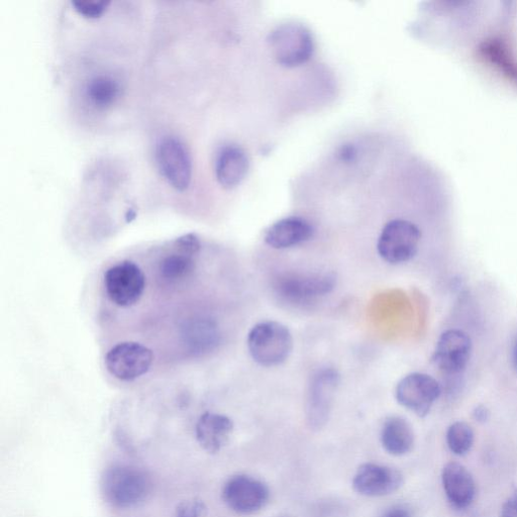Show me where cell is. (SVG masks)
Returning <instances> with one entry per match:
<instances>
[{
	"instance_id": "cell-17",
	"label": "cell",
	"mask_w": 517,
	"mask_h": 517,
	"mask_svg": "<svg viewBox=\"0 0 517 517\" xmlns=\"http://www.w3.org/2000/svg\"><path fill=\"white\" fill-rule=\"evenodd\" d=\"M314 228L306 220L286 218L272 225L265 235V242L273 249H287L303 244L314 236Z\"/></svg>"
},
{
	"instance_id": "cell-20",
	"label": "cell",
	"mask_w": 517,
	"mask_h": 517,
	"mask_svg": "<svg viewBox=\"0 0 517 517\" xmlns=\"http://www.w3.org/2000/svg\"><path fill=\"white\" fill-rule=\"evenodd\" d=\"M121 93L119 82L108 75H98L86 85V96L98 109H107L114 105Z\"/></svg>"
},
{
	"instance_id": "cell-5",
	"label": "cell",
	"mask_w": 517,
	"mask_h": 517,
	"mask_svg": "<svg viewBox=\"0 0 517 517\" xmlns=\"http://www.w3.org/2000/svg\"><path fill=\"white\" fill-rule=\"evenodd\" d=\"M339 384L340 374L334 368L321 369L310 378L305 402L306 422L310 429L322 430L329 422Z\"/></svg>"
},
{
	"instance_id": "cell-22",
	"label": "cell",
	"mask_w": 517,
	"mask_h": 517,
	"mask_svg": "<svg viewBox=\"0 0 517 517\" xmlns=\"http://www.w3.org/2000/svg\"><path fill=\"white\" fill-rule=\"evenodd\" d=\"M446 438L450 451L459 457L470 453L475 440L473 429L464 422H456L451 425Z\"/></svg>"
},
{
	"instance_id": "cell-9",
	"label": "cell",
	"mask_w": 517,
	"mask_h": 517,
	"mask_svg": "<svg viewBox=\"0 0 517 517\" xmlns=\"http://www.w3.org/2000/svg\"><path fill=\"white\" fill-rule=\"evenodd\" d=\"M154 361L151 349L136 342H124L106 356L108 371L122 381H134L147 374Z\"/></svg>"
},
{
	"instance_id": "cell-28",
	"label": "cell",
	"mask_w": 517,
	"mask_h": 517,
	"mask_svg": "<svg viewBox=\"0 0 517 517\" xmlns=\"http://www.w3.org/2000/svg\"><path fill=\"white\" fill-rule=\"evenodd\" d=\"M384 517H411V515L406 508L398 506L388 510Z\"/></svg>"
},
{
	"instance_id": "cell-27",
	"label": "cell",
	"mask_w": 517,
	"mask_h": 517,
	"mask_svg": "<svg viewBox=\"0 0 517 517\" xmlns=\"http://www.w3.org/2000/svg\"><path fill=\"white\" fill-rule=\"evenodd\" d=\"M473 418L476 422L485 424L490 418V412L484 405H479L473 411Z\"/></svg>"
},
{
	"instance_id": "cell-6",
	"label": "cell",
	"mask_w": 517,
	"mask_h": 517,
	"mask_svg": "<svg viewBox=\"0 0 517 517\" xmlns=\"http://www.w3.org/2000/svg\"><path fill=\"white\" fill-rule=\"evenodd\" d=\"M421 238L422 233L415 224L393 220L383 228L377 250L380 257L389 264L405 263L417 255Z\"/></svg>"
},
{
	"instance_id": "cell-25",
	"label": "cell",
	"mask_w": 517,
	"mask_h": 517,
	"mask_svg": "<svg viewBox=\"0 0 517 517\" xmlns=\"http://www.w3.org/2000/svg\"><path fill=\"white\" fill-rule=\"evenodd\" d=\"M205 511L206 507L200 500H186L178 505L175 517H203Z\"/></svg>"
},
{
	"instance_id": "cell-26",
	"label": "cell",
	"mask_w": 517,
	"mask_h": 517,
	"mask_svg": "<svg viewBox=\"0 0 517 517\" xmlns=\"http://www.w3.org/2000/svg\"><path fill=\"white\" fill-rule=\"evenodd\" d=\"M500 517H517V489L503 503Z\"/></svg>"
},
{
	"instance_id": "cell-29",
	"label": "cell",
	"mask_w": 517,
	"mask_h": 517,
	"mask_svg": "<svg viewBox=\"0 0 517 517\" xmlns=\"http://www.w3.org/2000/svg\"><path fill=\"white\" fill-rule=\"evenodd\" d=\"M513 364L515 369L517 370V340L513 347V354H512Z\"/></svg>"
},
{
	"instance_id": "cell-16",
	"label": "cell",
	"mask_w": 517,
	"mask_h": 517,
	"mask_svg": "<svg viewBox=\"0 0 517 517\" xmlns=\"http://www.w3.org/2000/svg\"><path fill=\"white\" fill-rule=\"evenodd\" d=\"M186 348L195 355H205L218 348L221 332L210 318H193L185 323L181 333Z\"/></svg>"
},
{
	"instance_id": "cell-19",
	"label": "cell",
	"mask_w": 517,
	"mask_h": 517,
	"mask_svg": "<svg viewBox=\"0 0 517 517\" xmlns=\"http://www.w3.org/2000/svg\"><path fill=\"white\" fill-rule=\"evenodd\" d=\"M381 443L389 454L403 456L415 446V433L405 419L391 417L383 425Z\"/></svg>"
},
{
	"instance_id": "cell-23",
	"label": "cell",
	"mask_w": 517,
	"mask_h": 517,
	"mask_svg": "<svg viewBox=\"0 0 517 517\" xmlns=\"http://www.w3.org/2000/svg\"><path fill=\"white\" fill-rule=\"evenodd\" d=\"M111 5L108 0H74L75 11L87 19H97L105 14Z\"/></svg>"
},
{
	"instance_id": "cell-18",
	"label": "cell",
	"mask_w": 517,
	"mask_h": 517,
	"mask_svg": "<svg viewBox=\"0 0 517 517\" xmlns=\"http://www.w3.org/2000/svg\"><path fill=\"white\" fill-rule=\"evenodd\" d=\"M249 167V158L242 148L235 145L226 146L217 157V179L223 187L233 189L244 181Z\"/></svg>"
},
{
	"instance_id": "cell-24",
	"label": "cell",
	"mask_w": 517,
	"mask_h": 517,
	"mask_svg": "<svg viewBox=\"0 0 517 517\" xmlns=\"http://www.w3.org/2000/svg\"><path fill=\"white\" fill-rule=\"evenodd\" d=\"M175 251L194 258L200 251V241L194 234L184 235L176 240Z\"/></svg>"
},
{
	"instance_id": "cell-11",
	"label": "cell",
	"mask_w": 517,
	"mask_h": 517,
	"mask_svg": "<svg viewBox=\"0 0 517 517\" xmlns=\"http://www.w3.org/2000/svg\"><path fill=\"white\" fill-rule=\"evenodd\" d=\"M226 505L239 514H254L268 502L269 490L258 479L237 475L228 480L223 489Z\"/></svg>"
},
{
	"instance_id": "cell-2",
	"label": "cell",
	"mask_w": 517,
	"mask_h": 517,
	"mask_svg": "<svg viewBox=\"0 0 517 517\" xmlns=\"http://www.w3.org/2000/svg\"><path fill=\"white\" fill-rule=\"evenodd\" d=\"M247 343L251 357L263 367L283 364L293 349V338L288 328L272 321L253 327Z\"/></svg>"
},
{
	"instance_id": "cell-3",
	"label": "cell",
	"mask_w": 517,
	"mask_h": 517,
	"mask_svg": "<svg viewBox=\"0 0 517 517\" xmlns=\"http://www.w3.org/2000/svg\"><path fill=\"white\" fill-rule=\"evenodd\" d=\"M337 284L334 273H285L274 282L276 294L297 305L313 302L330 294Z\"/></svg>"
},
{
	"instance_id": "cell-12",
	"label": "cell",
	"mask_w": 517,
	"mask_h": 517,
	"mask_svg": "<svg viewBox=\"0 0 517 517\" xmlns=\"http://www.w3.org/2000/svg\"><path fill=\"white\" fill-rule=\"evenodd\" d=\"M472 342L467 334L459 330L445 332L433 355L434 364L447 375L460 374L469 363Z\"/></svg>"
},
{
	"instance_id": "cell-1",
	"label": "cell",
	"mask_w": 517,
	"mask_h": 517,
	"mask_svg": "<svg viewBox=\"0 0 517 517\" xmlns=\"http://www.w3.org/2000/svg\"><path fill=\"white\" fill-rule=\"evenodd\" d=\"M101 486L111 504L129 508L147 499L152 483L147 474L136 467L115 466L103 475Z\"/></svg>"
},
{
	"instance_id": "cell-4",
	"label": "cell",
	"mask_w": 517,
	"mask_h": 517,
	"mask_svg": "<svg viewBox=\"0 0 517 517\" xmlns=\"http://www.w3.org/2000/svg\"><path fill=\"white\" fill-rule=\"evenodd\" d=\"M268 44L276 61L284 67L305 64L315 51L312 34L295 23L278 26L270 34Z\"/></svg>"
},
{
	"instance_id": "cell-8",
	"label": "cell",
	"mask_w": 517,
	"mask_h": 517,
	"mask_svg": "<svg viewBox=\"0 0 517 517\" xmlns=\"http://www.w3.org/2000/svg\"><path fill=\"white\" fill-rule=\"evenodd\" d=\"M441 386L432 376L411 373L397 384L395 396L400 405L416 413L420 418L429 415L441 395Z\"/></svg>"
},
{
	"instance_id": "cell-21",
	"label": "cell",
	"mask_w": 517,
	"mask_h": 517,
	"mask_svg": "<svg viewBox=\"0 0 517 517\" xmlns=\"http://www.w3.org/2000/svg\"><path fill=\"white\" fill-rule=\"evenodd\" d=\"M196 262L189 257L175 252L165 257L159 265V278L166 285H177L185 282L194 273Z\"/></svg>"
},
{
	"instance_id": "cell-15",
	"label": "cell",
	"mask_w": 517,
	"mask_h": 517,
	"mask_svg": "<svg viewBox=\"0 0 517 517\" xmlns=\"http://www.w3.org/2000/svg\"><path fill=\"white\" fill-rule=\"evenodd\" d=\"M234 423L220 413L205 412L196 425V439L199 445L211 454L219 453L229 442Z\"/></svg>"
},
{
	"instance_id": "cell-13",
	"label": "cell",
	"mask_w": 517,
	"mask_h": 517,
	"mask_svg": "<svg viewBox=\"0 0 517 517\" xmlns=\"http://www.w3.org/2000/svg\"><path fill=\"white\" fill-rule=\"evenodd\" d=\"M404 483L402 473L394 468L364 464L353 479L354 490L367 497H381L399 490Z\"/></svg>"
},
{
	"instance_id": "cell-7",
	"label": "cell",
	"mask_w": 517,
	"mask_h": 517,
	"mask_svg": "<svg viewBox=\"0 0 517 517\" xmlns=\"http://www.w3.org/2000/svg\"><path fill=\"white\" fill-rule=\"evenodd\" d=\"M103 282L111 301L124 308L136 305L146 289L144 272L131 261H123L108 269Z\"/></svg>"
},
{
	"instance_id": "cell-10",
	"label": "cell",
	"mask_w": 517,
	"mask_h": 517,
	"mask_svg": "<svg viewBox=\"0 0 517 517\" xmlns=\"http://www.w3.org/2000/svg\"><path fill=\"white\" fill-rule=\"evenodd\" d=\"M159 169L167 182L176 190H186L191 182L192 162L184 144L177 138H162L156 147Z\"/></svg>"
},
{
	"instance_id": "cell-14",
	"label": "cell",
	"mask_w": 517,
	"mask_h": 517,
	"mask_svg": "<svg viewBox=\"0 0 517 517\" xmlns=\"http://www.w3.org/2000/svg\"><path fill=\"white\" fill-rule=\"evenodd\" d=\"M442 482L450 503L458 508L469 507L476 496V483L470 471L460 463H448L442 473Z\"/></svg>"
}]
</instances>
